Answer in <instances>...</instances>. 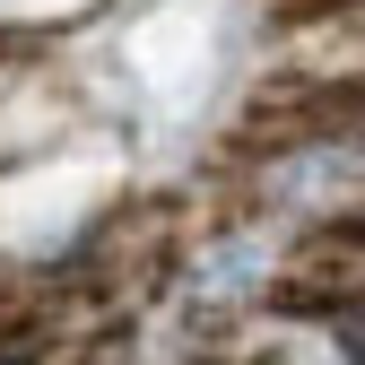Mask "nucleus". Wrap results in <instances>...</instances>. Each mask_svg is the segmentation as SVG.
<instances>
[{"label": "nucleus", "mask_w": 365, "mask_h": 365, "mask_svg": "<svg viewBox=\"0 0 365 365\" xmlns=\"http://www.w3.org/2000/svg\"><path fill=\"white\" fill-rule=\"evenodd\" d=\"M0 365H26V356H9V348H0Z\"/></svg>", "instance_id": "1"}, {"label": "nucleus", "mask_w": 365, "mask_h": 365, "mask_svg": "<svg viewBox=\"0 0 365 365\" xmlns=\"http://www.w3.org/2000/svg\"><path fill=\"white\" fill-rule=\"evenodd\" d=\"M356 348H365V322H356Z\"/></svg>", "instance_id": "2"}]
</instances>
